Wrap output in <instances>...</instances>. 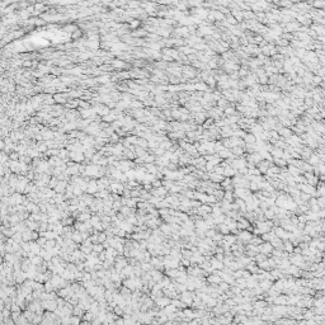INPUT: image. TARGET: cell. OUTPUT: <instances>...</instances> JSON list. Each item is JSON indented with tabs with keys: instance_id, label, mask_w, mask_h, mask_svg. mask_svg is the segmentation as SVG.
I'll return each instance as SVG.
<instances>
[{
	"instance_id": "6da1fadb",
	"label": "cell",
	"mask_w": 325,
	"mask_h": 325,
	"mask_svg": "<svg viewBox=\"0 0 325 325\" xmlns=\"http://www.w3.org/2000/svg\"><path fill=\"white\" fill-rule=\"evenodd\" d=\"M257 223V230H258V233L259 234H267L271 231L272 229V226H273V223L272 221L269 220V221H255Z\"/></svg>"
},
{
	"instance_id": "7a4b0ae2",
	"label": "cell",
	"mask_w": 325,
	"mask_h": 325,
	"mask_svg": "<svg viewBox=\"0 0 325 325\" xmlns=\"http://www.w3.org/2000/svg\"><path fill=\"white\" fill-rule=\"evenodd\" d=\"M250 195H251V193H250V191H249L248 188H235L234 196H235L236 198H239V200L245 201Z\"/></svg>"
},
{
	"instance_id": "3957f363",
	"label": "cell",
	"mask_w": 325,
	"mask_h": 325,
	"mask_svg": "<svg viewBox=\"0 0 325 325\" xmlns=\"http://www.w3.org/2000/svg\"><path fill=\"white\" fill-rule=\"evenodd\" d=\"M243 83L245 84V86H249V88H250V86L255 85V84L258 83V78H257L255 74H249V75H246V76L244 78Z\"/></svg>"
},
{
	"instance_id": "277c9868",
	"label": "cell",
	"mask_w": 325,
	"mask_h": 325,
	"mask_svg": "<svg viewBox=\"0 0 325 325\" xmlns=\"http://www.w3.org/2000/svg\"><path fill=\"white\" fill-rule=\"evenodd\" d=\"M273 165V164L271 161H267V160H262L260 163L257 164V169H258L260 172V174H265L267 173V170L269 169V166Z\"/></svg>"
},
{
	"instance_id": "5b68a950",
	"label": "cell",
	"mask_w": 325,
	"mask_h": 325,
	"mask_svg": "<svg viewBox=\"0 0 325 325\" xmlns=\"http://www.w3.org/2000/svg\"><path fill=\"white\" fill-rule=\"evenodd\" d=\"M273 233H274V235H276L278 239L285 240V241H287V240H288V235H290V233H287V231H286V230H283V229H282V227H276Z\"/></svg>"
},
{
	"instance_id": "8992f818",
	"label": "cell",
	"mask_w": 325,
	"mask_h": 325,
	"mask_svg": "<svg viewBox=\"0 0 325 325\" xmlns=\"http://www.w3.org/2000/svg\"><path fill=\"white\" fill-rule=\"evenodd\" d=\"M151 195L154 197H159V198H161V200H164L165 196L168 195V191L161 185V187H159V188H154L153 191H151Z\"/></svg>"
},
{
	"instance_id": "52a82bcc",
	"label": "cell",
	"mask_w": 325,
	"mask_h": 325,
	"mask_svg": "<svg viewBox=\"0 0 325 325\" xmlns=\"http://www.w3.org/2000/svg\"><path fill=\"white\" fill-rule=\"evenodd\" d=\"M302 175L305 177V179H306V183H307V184H310V185H312V187H314V185H316V184L319 183V179H318V177H316V175H314V174H312V173H303Z\"/></svg>"
},
{
	"instance_id": "ba28073f",
	"label": "cell",
	"mask_w": 325,
	"mask_h": 325,
	"mask_svg": "<svg viewBox=\"0 0 325 325\" xmlns=\"http://www.w3.org/2000/svg\"><path fill=\"white\" fill-rule=\"evenodd\" d=\"M180 298H182L183 303H185V305H191V303H193V298H195V296H193L189 291H185V292H182Z\"/></svg>"
},
{
	"instance_id": "9c48e42d",
	"label": "cell",
	"mask_w": 325,
	"mask_h": 325,
	"mask_svg": "<svg viewBox=\"0 0 325 325\" xmlns=\"http://www.w3.org/2000/svg\"><path fill=\"white\" fill-rule=\"evenodd\" d=\"M210 264H211V267H212L213 271H222V269L225 268V265H223L222 262L217 260L216 258H211L210 259Z\"/></svg>"
},
{
	"instance_id": "30bf717a",
	"label": "cell",
	"mask_w": 325,
	"mask_h": 325,
	"mask_svg": "<svg viewBox=\"0 0 325 325\" xmlns=\"http://www.w3.org/2000/svg\"><path fill=\"white\" fill-rule=\"evenodd\" d=\"M259 246V253L260 254H271L273 250V246L269 243H262Z\"/></svg>"
},
{
	"instance_id": "8fae6325",
	"label": "cell",
	"mask_w": 325,
	"mask_h": 325,
	"mask_svg": "<svg viewBox=\"0 0 325 325\" xmlns=\"http://www.w3.org/2000/svg\"><path fill=\"white\" fill-rule=\"evenodd\" d=\"M276 132L278 133V136H280L281 138H288L291 135H292V131H291V128L283 127V126H282V127L278 130V131H276Z\"/></svg>"
},
{
	"instance_id": "7c38bea8",
	"label": "cell",
	"mask_w": 325,
	"mask_h": 325,
	"mask_svg": "<svg viewBox=\"0 0 325 325\" xmlns=\"http://www.w3.org/2000/svg\"><path fill=\"white\" fill-rule=\"evenodd\" d=\"M287 173H288L291 177H293V178H296V177L303 174V172L301 169H298V168L293 166V165H288V166H287Z\"/></svg>"
},
{
	"instance_id": "4fadbf2b",
	"label": "cell",
	"mask_w": 325,
	"mask_h": 325,
	"mask_svg": "<svg viewBox=\"0 0 325 325\" xmlns=\"http://www.w3.org/2000/svg\"><path fill=\"white\" fill-rule=\"evenodd\" d=\"M286 272L291 274V276H293V277H300V274H301V269H300L298 267H296V265H293V264H291L288 268L286 269Z\"/></svg>"
},
{
	"instance_id": "5bb4252c",
	"label": "cell",
	"mask_w": 325,
	"mask_h": 325,
	"mask_svg": "<svg viewBox=\"0 0 325 325\" xmlns=\"http://www.w3.org/2000/svg\"><path fill=\"white\" fill-rule=\"evenodd\" d=\"M238 174V170H235L233 169L230 165H227L226 168H223V178H233L234 175Z\"/></svg>"
},
{
	"instance_id": "9a60e30c",
	"label": "cell",
	"mask_w": 325,
	"mask_h": 325,
	"mask_svg": "<svg viewBox=\"0 0 325 325\" xmlns=\"http://www.w3.org/2000/svg\"><path fill=\"white\" fill-rule=\"evenodd\" d=\"M253 239V234H250L248 230H243L239 233V240L240 241H250Z\"/></svg>"
},
{
	"instance_id": "2e32d148",
	"label": "cell",
	"mask_w": 325,
	"mask_h": 325,
	"mask_svg": "<svg viewBox=\"0 0 325 325\" xmlns=\"http://www.w3.org/2000/svg\"><path fill=\"white\" fill-rule=\"evenodd\" d=\"M306 163L307 164H310L311 166H316L318 165V164H320V163H323V161H320V159H319V156L316 155L315 153H312L311 155H310V158L306 160Z\"/></svg>"
},
{
	"instance_id": "e0dca14e",
	"label": "cell",
	"mask_w": 325,
	"mask_h": 325,
	"mask_svg": "<svg viewBox=\"0 0 325 325\" xmlns=\"http://www.w3.org/2000/svg\"><path fill=\"white\" fill-rule=\"evenodd\" d=\"M182 71H183V74L185 75V78H193L196 75L195 67H192V66H183L182 67Z\"/></svg>"
},
{
	"instance_id": "ac0fdd59",
	"label": "cell",
	"mask_w": 325,
	"mask_h": 325,
	"mask_svg": "<svg viewBox=\"0 0 325 325\" xmlns=\"http://www.w3.org/2000/svg\"><path fill=\"white\" fill-rule=\"evenodd\" d=\"M179 53H183V55H195L197 53V51L193 47H189V46H182V47H179Z\"/></svg>"
},
{
	"instance_id": "d6986e66",
	"label": "cell",
	"mask_w": 325,
	"mask_h": 325,
	"mask_svg": "<svg viewBox=\"0 0 325 325\" xmlns=\"http://www.w3.org/2000/svg\"><path fill=\"white\" fill-rule=\"evenodd\" d=\"M217 155H218V158H220L221 160L222 159H235L234 156H233V154H231V151L227 150V149H222L220 153H217Z\"/></svg>"
},
{
	"instance_id": "ffe728a7",
	"label": "cell",
	"mask_w": 325,
	"mask_h": 325,
	"mask_svg": "<svg viewBox=\"0 0 325 325\" xmlns=\"http://www.w3.org/2000/svg\"><path fill=\"white\" fill-rule=\"evenodd\" d=\"M150 277H151V280H153L154 282H160L163 280V274L160 271H156V269H153V271L150 272Z\"/></svg>"
},
{
	"instance_id": "44dd1931",
	"label": "cell",
	"mask_w": 325,
	"mask_h": 325,
	"mask_svg": "<svg viewBox=\"0 0 325 325\" xmlns=\"http://www.w3.org/2000/svg\"><path fill=\"white\" fill-rule=\"evenodd\" d=\"M195 90L202 92V93H207V92H210V88L206 85L203 81H198V83L195 84Z\"/></svg>"
},
{
	"instance_id": "7402d4cb",
	"label": "cell",
	"mask_w": 325,
	"mask_h": 325,
	"mask_svg": "<svg viewBox=\"0 0 325 325\" xmlns=\"http://www.w3.org/2000/svg\"><path fill=\"white\" fill-rule=\"evenodd\" d=\"M207 281L210 282L211 285H220L221 283V277L220 276H217V274H210V276L207 277Z\"/></svg>"
},
{
	"instance_id": "603a6c76",
	"label": "cell",
	"mask_w": 325,
	"mask_h": 325,
	"mask_svg": "<svg viewBox=\"0 0 325 325\" xmlns=\"http://www.w3.org/2000/svg\"><path fill=\"white\" fill-rule=\"evenodd\" d=\"M43 307H45V309H47V310H51V311L56 310V307H57L56 301H53V300H47V301H43Z\"/></svg>"
},
{
	"instance_id": "cb8c5ba5",
	"label": "cell",
	"mask_w": 325,
	"mask_h": 325,
	"mask_svg": "<svg viewBox=\"0 0 325 325\" xmlns=\"http://www.w3.org/2000/svg\"><path fill=\"white\" fill-rule=\"evenodd\" d=\"M223 115L227 116V117H231V116H236L238 115V112H236L234 105H229V107H226L225 109H223Z\"/></svg>"
},
{
	"instance_id": "d4e9b609",
	"label": "cell",
	"mask_w": 325,
	"mask_h": 325,
	"mask_svg": "<svg viewBox=\"0 0 325 325\" xmlns=\"http://www.w3.org/2000/svg\"><path fill=\"white\" fill-rule=\"evenodd\" d=\"M174 32H175L177 36H180V37H188L189 36L187 27H179V28H177Z\"/></svg>"
},
{
	"instance_id": "484cf974",
	"label": "cell",
	"mask_w": 325,
	"mask_h": 325,
	"mask_svg": "<svg viewBox=\"0 0 325 325\" xmlns=\"http://www.w3.org/2000/svg\"><path fill=\"white\" fill-rule=\"evenodd\" d=\"M271 155L273 159H282V155H283V150L278 149V147H273L271 151Z\"/></svg>"
},
{
	"instance_id": "4316f807",
	"label": "cell",
	"mask_w": 325,
	"mask_h": 325,
	"mask_svg": "<svg viewBox=\"0 0 325 325\" xmlns=\"http://www.w3.org/2000/svg\"><path fill=\"white\" fill-rule=\"evenodd\" d=\"M193 117L196 118V121L198 123H203L206 121V118H207V115H206L205 112H200V113H193Z\"/></svg>"
},
{
	"instance_id": "83f0119b",
	"label": "cell",
	"mask_w": 325,
	"mask_h": 325,
	"mask_svg": "<svg viewBox=\"0 0 325 325\" xmlns=\"http://www.w3.org/2000/svg\"><path fill=\"white\" fill-rule=\"evenodd\" d=\"M156 303H158L160 307H166L168 305H170V300L168 297H159L156 300Z\"/></svg>"
},
{
	"instance_id": "f1b7e54d",
	"label": "cell",
	"mask_w": 325,
	"mask_h": 325,
	"mask_svg": "<svg viewBox=\"0 0 325 325\" xmlns=\"http://www.w3.org/2000/svg\"><path fill=\"white\" fill-rule=\"evenodd\" d=\"M180 225L183 226V229L189 230V231H193V229H195V222L191 221V220H185L184 222L180 223Z\"/></svg>"
},
{
	"instance_id": "f546056e",
	"label": "cell",
	"mask_w": 325,
	"mask_h": 325,
	"mask_svg": "<svg viewBox=\"0 0 325 325\" xmlns=\"http://www.w3.org/2000/svg\"><path fill=\"white\" fill-rule=\"evenodd\" d=\"M293 245H292V243L291 241H288V240H287V241H285L283 243V250L286 251V253H288V254H292V251H293Z\"/></svg>"
},
{
	"instance_id": "4dcf8cb0",
	"label": "cell",
	"mask_w": 325,
	"mask_h": 325,
	"mask_svg": "<svg viewBox=\"0 0 325 325\" xmlns=\"http://www.w3.org/2000/svg\"><path fill=\"white\" fill-rule=\"evenodd\" d=\"M244 142H245V145H249V143H255L257 142V140H255V137L253 136L251 133H246L245 136H244Z\"/></svg>"
},
{
	"instance_id": "1f68e13d",
	"label": "cell",
	"mask_w": 325,
	"mask_h": 325,
	"mask_svg": "<svg viewBox=\"0 0 325 325\" xmlns=\"http://www.w3.org/2000/svg\"><path fill=\"white\" fill-rule=\"evenodd\" d=\"M205 84H206V85H207L208 88H215V86L217 85V83H216V80H215V78L211 76V75L205 80Z\"/></svg>"
},
{
	"instance_id": "d6a6232c",
	"label": "cell",
	"mask_w": 325,
	"mask_h": 325,
	"mask_svg": "<svg viewBox=\"0 0 325 325\" xmlns=\"http://www.w3.org/2000/svg\"><path fill=\"white\" fill-rule=\"evenodd\" d=\"M217 107L221 108L222 111H223V109H225L226 107H229V102H227L225 98H220V99L217 100Z\"/></svg>"
},
{
	"instance_id": "836d02e7",
	"label": "cell",
	"mask_w": 325,
	"mask_h": 325,
	"mask_svg": "<svg viewBox=\"0 0 325 325\" xmlns=\"http://www.w3.org/2000/svg\"><path fill=\"white\" fill-rule=\"evenodd\" d=\"M263 215H264L265 218H268V220H273V218L276 217V216H274V211L271 207H269L268 210H265L264 212H263Z\"/></svg>"
},
{
	"instance_id": "e575fe53",
	"label": "cell",
	"mask_w": 325,
	"mask_h": 325,
	"mask_svg": "<svg viewBox=\"0 0 325 325\" xmlns=\"http://www.w3.org/2000/svg\"><path fill=\"white\" fill-rule=\"evenodd\" d=\"M223 201H226V202H233L234 201V192H223V198H222Z\"/></svg>"
},
{
	"instance_id": "d590c367",
	"label": "cell",
	"mask_w": 325,
	"mask_h": 325,
	"mask_svg": "<svg viewBox=\"0 0 325 325\" xmlns=\"http://www.w3.org/2000/svg\"><path fill=\"white\" fill-rule=\"evenodd\" d=\"M273 163L276 164V166H278L280 169H283V168H286V165H287V163L283 159H273Z\"/></svg>"
},
{
	"instance_id": "8d00e7d4",
	"label": "cell",
	"mask_w": 325,
	"mask_h": 325,
	"mask_svg": "<svg viewBox=\"0 0 325 325\" xmlns=\"http://www.w3.org/2000/svg\"><path fill=\"white\" fill-rule=\"evenodd\" d=\"M170 305H173L175 309H177V307H178V309H183V307H185V303H183L182 301H179V300H172Z\"/></svg>"
},
{
	"instance_id": "74e56055",
	"label": "cell",
	"mask_w": 325,
	"mask_h": 325,
	"mask_svg": "<svg viewBox=\"0 0 325 325\" xmlns=\"http://www.w3.org/2000/svg\"><path fill=\"white\" fill-rule=\"evenodd\" d=\"M166 274H168V277L169 278H175L178 277V269H168L166 271Z\"/></svg>"
},
{
	"instance_id": "f35d334b",
	"label": "cell",
	"mask_w": 325,
	"mask_h": 325,
	"mask_svg": "<svg viewBox=\"0 0 325 325\" xmlns=\"http://www.w3.org/2000/svg\"><path fill=\"white\" fill-rule=\"evenodd\" d=\"M146 169L150 172V174H156V173H158V168H156L154 164H146Z\"/></svg>"
},
{
	"instance_id": "ab89813d",
	"label": "cell",
	"mask_w": 325,
	"mask_h": 325,
	"mask_svg": "<svg viewBox=\"0 0 325 325\" xmlns=\"http://www.w3.org/2000/svg\"><path fill=\"white\" fill-rule=\"evenodd\" d=\"M218 229H220V234H222V235H227V234L230 233L229 227H227L226 225H223V223H221V225H218Z\"/></svg>"
},
{
	"instance_id": "60d3db41",
	"label": "cell",
	"mask_w": 325,
	"mask_h": 325,
	"mask_svg": "<svg viewBox=\"0 0 325 325\" xmlns=\"http://www.w3.org/2000/svg\"><path fill=\"white\" fill-rule=\"evenodd\" d=\"M222 149H225V147H223V145H222V142L221 141H215V153H220V151L222 150Z\"/></svg>"
},
{
	"instance_id": "b9f144b4",
	"label": "cell",
	"mask_w": 325,
	"mask_h": 325,
	"mask_svg": "<svg viewBox=\"0 0 325 325\" xmlns=\"http://www.w3.org/2000/svg\"><path fill=\"white\" fill-rule=\"evenodd\" d=\"M246 75H249V73H248V67H241V69H239V71H238V76H240V78H245Z\"/></svg>"
},
{
	"instance_id": "7bdbcfd3",
	"label": "cell",
	"mask_w": 325,
	"mask_h": 325,
	"mask_svg": "<svg viewBox=\"0 0 325 325\" xmlns=\"http://www.w3.org/2000/svg\"><path fill=\"white\" fill-rule=\"evenodd\" d=\"M155 102H156V103H159V104H160V103L165 104V103H166V99L164 98V95H161V94H158V95L155 97Z\"/></svg>"
},
{
	"instance_id": "ee69618b",
	"label": "cell",
	"mask_w": 325,
	"mask_h": 325,
	"mask_svg": "<svg viewBox=\"0 0 325 325\" xmlns=\"http://www.w3.org/2000/svg\"><path fill=\"white\" fill-rule=\"evenodd\" d=\"M225 216H223V213L220 215V216H217V217H215L213 218V222L215 223H218V225H221V223H223V221H225Z\"/></svg>"
},
{
	"instance_id": "f6af8a7d",
	"label": "cell",
	"mask_w": 325,
	"mask_h": 325,
	"mask_svg": "<svg viewBox=\"0 0 325 325\" xmlns=\"http://www.w3.org/2000/svg\"><path fill=\"white\" fill-rule=\"evenodd\" d=\"M231 184H233V183H231V178H225V179H223L222 182H221V187L225 189V188H227V187H229V185H231Z\"/></svg>"
},
{
	"instance_id": "bcb514c9",
	"label": "cell",
	"mask_w": 325,
	"mask_h": 325,
	"mask_svg": "<svg viewBox=\"0 0 325 325\" xmlns=\"http://www.w3.org/2000/svg\"><path fill=\"white\" fill-rule=\"evenodd\" d=\"M311 5H314L315 8H318V9H323V8L325 6V1H314V3H311Z\"/></svg>"
},
{
	"instance_id": "7dc6e473",
	"label": "cell",
	"mask_w": 325,
	"mask_h": 325,
	"mask_svg": "<svg viewBox=\"0 0 325 325\" xmlns=\"http://www.w3.org/2000/svg\"><path fill=\"white\" fill-rule=\"evenodd\" d=\"M212 172L215 173V174H217V175H222V174H223V168H221L220 165H217V166L213 168Z\"/></svg>"
},
{
	"instance_id": "c3c4849f",
	"label": "cell",
	"mask_w": 325,
	"mask_h": 325,
	"mask_svg": "<svg viewBox=\"0 0 325 325\" xmlns=\"http://www.w3.org/2000/svg\"><path fill=\"white\" fill-rule=\"evenodd\" d=\"M316 168H318V172H319V174H324L325 173V166H324V163H320L316 165Z\"/></svg>"
},
{
	"instance_id": "681fc988",
	"label": "cell",
	"mask_w": 325,
	"mask_h": 325,
	"mask_svg": "<svg viewBox=\"0 0 325 325\" xmlns=\"http://www.w3.org/2000/svg\"><path fill=\"white\" fill-rule=\"evenodd\" d=\"M249 191H259V187H258V184L257 183H251L249 184Z\"/></svg>"
},
{
	"instance_id": "f907efd6",
	"label": "cell",
	"mask_w": 325,
	"mask_h": 325,
	"mask_svg": "<svg viewBox=\"0 0 325 325\" xmlns=\"http://www.w3.org/2000/svg\"><path fill=\"white\" fill-rule=\"evenodd\" d=\"M88 191L92 192V193H93V192H95V191H97V184H95L94 182L90 183L89 185H88Z\"/></svg>"
},
{
	"instance_id": "816d5d0a",
	"label": "cell",
	"mask_w": 325,
	"mask_h": 325,
	"mask_svg": "<svg viewBox=\"0 0 325 325\" xmlns=\"http://www.w3.org/2000/svg\"><path fill=\"white\" fill-rule=\"evenodd\" d=\"M180 264H182L183 267H189V265H191V262H189L188 259L182 258V259H180Z\"/></svg>"
},
{
	"instance_id": "f5cc1de1",
	"label": "cell",
	"mask_w": 325,
	"mask_h": 325,
	"mask_svg": "<svg viewBox=\"0 0 325 325\" xmlns=\"http://www.w3.org/2000/svg\"><path fill=\"white\" fill-rule=\"evenodd\" d=\"M151 187H154V188H159V187H161V182L160 180H154L153 183H151Z\"/></svg>"
},
{
	"instance_id": "db71d44e",
	"label": "cell",
	"mask_w": 325,
	"mask_h": 325,
	"mask_svg": "<svg viewBox=\"0 0 325 325\" xmlns=\"http://www.w3.org/2000/svg\"><path fill=\"white\" fill-rule=\"evenodd\" d=\"M220 290L221 291H227V290H229V285L225 283V282H221V283H220Z\"/></svg>"
},
{
	"instance_id": "11a10c76",
	"label": "cell",
	"mask_w": 325,
	"mask_h": 325,
	"mask_svg": "<svg viewBox=\"0 0 325 325\" xmlns=\"http://www.w3.org/2000/svg\"><path fill=\"white\" fill-rule=\"evenodd\" d=\"M278 4H280L281 6H288V8H291V6L293 5V4L290 3V1H281V3H278Z\"/></svg>"
},
{
	"instance_id": "9f6ffc18",
	"label": "cell",
	"mask_w": 325,
	"mask_h": 325,
	"mask_svg": "<svg viewBox=\"0 0 325 325\" xmlns=\"http://www.w3.org/2000/svg\"><path fill=\"white\" fill-rule=\"evenodd\" d=\"M94 250L99 253V251H102V250H103V246H102V245H95V246H94Z\"/></svg>"
},
{
	"instance_id": "6f0895ef",
	"label": "cell",
	"mask_w": 325,
	"mask_h": 325,
	"mask_svg": "<svg viewBox=\"0 0 325 325\" xmlns=\"http://www.w3.org/2000/svg\"><path fill=\"white\" fill-rule=\"evenodd\" d=\"M223 258H225V257H223V254H217V255H216V259L220 260V262H223Z\"/></svg>"
},
{
	"instance_id": "680465c9",
	"label": "cell",
	"mask_w": 325,
	"mask_h": 325,
	"mask_svg": "<svg viewBox=\"0 0 325 325\" xmlns=\"http://www.w3.org/2000/svg\"><path fill=\"white\" fill-rule=\"evenodd\" d=\"M86 218H89V215H80L79 220H86Z\"/></svg>"
},
{
	"instance_id": "91938a15",
	"label": "cell",
	"mask_w": 325,
	"mask_h": 325,
	"mask_svg": "<svg viewBox=\"0 0 325 325\" xmlns=\"http://www.w3.org/2000/svg\"><path fill=\"white\" fill-rule=\"evenodd\" d=\"M200 323H201V320L197 319V320H195V321H191V323H189V325H198Z\"/></svg>"
},
{
	"instance_id": "94428289",
	"label": "cell",
	"mask_w": 325,
	"mask_h": 325,
	"mask_svg": "<svg viewBox=\"0 0 325 325\" xmlns=\"http://www.w3.org/2000/svg\"><path fill=\"white\" fill-rule=\"evenodd\" d=\"M217 4H218V5H223V6H226V5H229V3H227V1H218Z\"/></svg>"
},
{
	"instance_id": "6125c7cd",
	"label": "cell",
	"mask_w": 325,
	"mask_h": 325,
	"mask_svg": "<svg viewBox=\"0 0 325 325\" xmlns=\"http://www.w3.org/2000/svg\"><path fill=\"white\" fill-rule=\"evenodd\" d=\"M137 24H138V22H137V20H135V22H132V23H131V26H132V27H136Z\"/></svg>"
},
{
	"instance_id": "be15d7a7",
	"label": "cell",
	"mask_w": 325,
	"mask_h": 325,
	"mask_svg": "<svg viewBox=\"0 0 325 325\" xmlns=\"http://www.w3.org/2000/svg\"><path fill=\"white\" fill-rule=\"evenodd\" d=\"M216 325H222V324H216Z\"/></svg>"
}]
</instances>
